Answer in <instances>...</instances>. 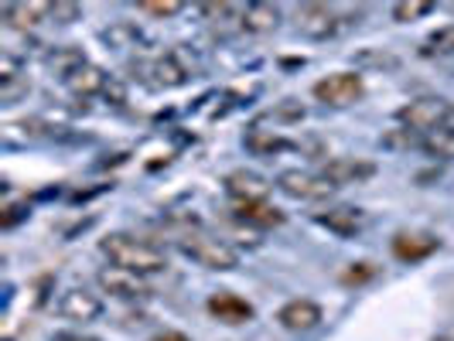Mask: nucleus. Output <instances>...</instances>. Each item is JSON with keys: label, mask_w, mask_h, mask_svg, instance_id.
Returning <instances> with one entry per match:
<instances>
[{"label": "nucleus", "mask_w": 454, "mask_h": 341, "mask_svg": "<svg viewBox=\"0 0 454 341\" xmlns=\"http://www.w3.org/2000/svg\"><path fill=\"white\" fill-rule=\"evenodd\" d=\"M99 252H103L114 267L134 270V273H140V276H154V273L168 270V252L160 250L158 243L140 239L134 232H110V236L99 243Z\"/></svg>", "instance_id": "nucleus-1"}, {"label": "nucleus", "mask_w": 454, "mask_h": 341, "mask_svg": "<svg viewBox=\"0 0 454 341\" xmlns=\"http://www.w3.org/2000/svg\"><path fill=\"white\" fill-rule=\"evenodd\" d=\"M178 250L195 260L199 267L205 270H215V273H229L239 267V250L223 239V236H212V232H202V229H188L178 236Z\"/></svg>", "instance_id": "nucleus-2"}, {"label": "nucleus", "mask_w": 454, "mask_h": 341, "mask_svg": "<svg viewBox=\"0 0 454 341\" xmlns=\"http://www.w3.org/2000/svg\"><path fill=\"white\" fill-rule=\"evenodd\" d=\"M134 72H140V79L151 89H178L195 75V66L184 58L182 48H171L164 55H154L151 62H137Z\"/></svg>", "instance_id": "nucleus-3"}, {"label": "nucleus", "mask_w": 454, "mask_h": 341, "mask_svg": "<svg viewBox=\"0 0 454 341\" xmlns=\"http://www.w3.org/2000/svg\"><path fill=\"white\" fill-rule=\"evenodd\" d=\"M396 120L403 123V130H417V134H434V130H441V127H448L454 120V103L448 99H441V96H420V99H413L407 103Z\"/></svg>", "instance_id": "nucleus-4"}, {"label": "nucleus", "mask_w": 454, "mask_h": 341, "mask_svg": "<svg viewBox=\"0 0 454 341\" xmlns=\"http://www.w3.org/2000/svg\"><path fill=\"white\" fill-rule=\"evenodd\" d=\"M311 96L318 99L321 106L345 110V106L359 103V99L365 96V82L359 72H332V75H325L321 82H315Z\"/></svg>", "instance_id": "nucleus-5"}, {"label": "nucleus", "mask_w": 454, "mask_h": 341, "mask_svg": "<svg viewBox=\"0 0 454 341\" xmlns=\"http://www.w3.org/2000/svg\"><path fill=\"white\" fill-rule=\"evenodd\" d=\"M294 31L308 42H328L341 31V18L328 4H301L294 11Z\"/></svg>", "instance_id": "nucleus-6"}, {"label": "nucleus", "mask_w": 454, "mask_h": 341, "mask_svg": "<svg viewBox=\"0 0 454 341\" xmlns=\"http://www.w3.org/2000/svg\"><path fill=\"white\" fill-rule=\"evenodd\" d=\"M277 188L294 198V202H325L335 195V184L328 178H321V171H301V167H291V171H280L277 174Z\"/></svg>", "instance_id": "nucleus-7"}, {"label": "nucleus", "mask_w": 454, "mask_h": 341, "mask_svg": "<svg viewBox=\"0 0 454 341\" xmlns=\"http://www.w3.org/2000/svg\"><path fill=\"white\" fill-rule=\"evenodd\" d=\"M96 283H99L103 294H110L114 300H127V304L147 300V297L154 294L151 283H147V276H140L134 270H123V267H114V263L96 273Z\"/></svg>", "instance_id": "nucleus-8"}, {"label": "nucleus", "mask_w": 454, "mask_h": 341, "mask_svg": "<svg viewBox=\"0 0 454 341\" xmlns=\"http://www.w3.org/2000/svg\"><path fill=\"white\" fill-rule=\"evenodd\" d=\"M59 318L75 321V324H92L103 318V297L92 294L90 287H68L59 297Z\"/></svg>", "instance_id": "nucleus-9"}, {"label": "nucleus", "mask_w": 454, "mask_h": 341, "mask_svg": "<svg viewBox=\"0 0 454 341\" xmlns=\"http://www.w3.org/2000/svg\"><path fill=\"white\" fill-rule=\"evenodd\" d=\"M208 314L226 328H239V324H250L256 318V307L247 297L232 294V291H219V294L208 297Z\"/></svg>", "instance_id": "nucleus-10"}, {"label": "nucleus", "mask_w": 454, "mask_h": 341, "mask_svg": "<svg viewBox=\"0 0 454 341\" xmlns=\"http://www.w3.org/2000/svg\"><path fill=\"white\" fill-rule=\"evenodd\" d=\"M277 321H280L284 331L304 335V331H315L321 321H325V311H321V304L308 300V297H294V300H287V304L277 311Z\"/></svg>", "instance_id": "nucleus-11"}, {"label": "nucleus", "mask_w": 454, "mask_h": 341, "mask_svg": "<svg viewBox=\"0 0 454 341\" xmlns=\"http://www.w3.org/2000/svg\"><path fill=\"white\" fill-rule=\"evenodd\" d=\"M321 178H328L335 188L363 184V182H369V178H376V164L363 158H332L321 164Z\"/></svg>", "instance_id": "nucleus-12"}, {"label": "nucleus", "mask_w": 454, "mask_h": 341, "mask_svg": "<svg viewBox=\"0 0 454 341\" xmlns=\"http://www.w3.org/2000/svg\"><path fill=\"white\" fill-rule=\"evenodd\" d=\"M389 250L400 263H420V260H427L441 250V239L434 232H396Z\"/></svg>", "instance_id": "nucleus-13"}, {"label": "nucleus", "mask_w": 454, "mask_h": 341, "mask_svg": "<svg viewBox=\"0 0 454 341\" xmlns=\"http://www.w3.org/2000/svg\"><path fill=\"white\" fill-rule=\"evenodd\" d=\"M315 222L318 226H325L328 232H335V236H356V232H363L365 229V212L363 208H356V205H335V208H325V212H318L315 215Z\"/></svg>", "instance_id": "nucleus-14"}, {"label": "nucleus", "mask_w": 454, "mask_h": 341, "mask_svg": "<svg viewBox=\"0 0 454 341\" xmlns=\"http://www.w3.org/2000/svg\"><path fill=\"white\" fill-rule=\"evenodd\" d=\"M86 66H90L86 51H82V48H75V45H59L45 55V68L51 72V79H59V82H66V86Z\"/></svg>", "instance_id": "nucleus-15"}, {"label": "nucleus", "mask_w": 454, "mask_h": 341, "mask_svg": "<svg viewBox=\"0 0 454 341\" xmlns=\"http://www.w3.org/2000/svg\"><path fill=\"white\" fill-rule=\"evenodd\" d=\"M226 191L232 202H263L267 198V191H270V184L263 174H256V171H247V167H239V171H229L226 174Z\"/></svg>", "instance_id": "nucleus-16"}, {"label": "nucleus", "mask_w": 454, "mask_h": 341, "mask_svg": "<svg viewBox=\"0 0 454 341\" xmlns=\"http://www.w3.org/2000/svg\"><path fill=\"white\" fill-rule=\"evenodd\" d=\"M232 219L236 222H243V226H253V229H277L284 226V212L277 208V205H270L267 198L263 202H232Z\"/></svg>", "instance_id": "nucleus-17"}, {"label": "nucleus", "mask_w": 454, "mask_h": 341, "mask_svg": "<svg viewBox=\"0 0 454 341\" xmlns=\"http://www.w3.org/2000/svg\"><path fill=\"white\" fill-rule=\"evenodd\" d=\"M284 21V11L277 4H247L239 14V31L247 35H273Z\"/></svg>", "instance_id": "nucleus-18"}, {"label": "nucleus", "mask_w": 454, "mask_h": 341, "mask_svg": "<svg viewBox=\"0 0 454 341\" xmlns=\"http://www.w3.org/2000/svg\"><path fill=\"white\" fill-rule=\"evenodd\" d=\"M4 21L11 24V27H38V24H51V4L45 0H31V4H4Z\"/></svg>", "instance_id": "nucleus-19"}, {"label": "nucleus", "mask_w": 454, "mask_h": 341, "mask_svg": "<svg viewBox=\"0 0 454 341\" xmlns=\"http://www.w3.org/2000/svg\"><path fill=\"white\" fill-rule=\"evenodd\" d=\"M114 82V75L110 72H103L99 66H86L72 82H68V89L75 92V96H82V99H90V96H99L103 99V92H106V86Z\"/></svg>", "instance_id": "nucleus-20"}, {"label": "nucleus", "mask_w": 454, "mask_h": 341, "mask_svg": "<svg viewBox=\"0 0 454 341\" xmlns=\"http://www.w3.org/2000/svg\"><path fill=\"white\" fill-rule=\"evenodd\" d=\"M420 151L434 160H454V123L448 127H441V130H434L420 140Z\"/></svg>", "instance_id": "nucleus-21"}, {"label": "nucleus", "mask_w": 454, "mask_h": 341, "mask_svg": "<svg viewBox=\"0 0 454 341\" xmlns=\"http://www.w3.org/2000/svg\"><path fill=\"white\" fill-rule=\"evenodd\" d=\"M243 143H247V151L260 154V158H270V154H277V151H284V147H287V140H284V136H277L273 130H260V127H253L250 134L243 136Z\"/></svg>", "instance_id": "nucleus-22"}, {"label": "nucleus", "mask_w": 454, "mask_h": 341, "mask_svg": "<svg viewBox=\"0 0 454 341\" xmlns=\"http://www.w3.org/2000/svg\"><path fill=\"white\" fill-rule=\"evenodd\" d=\"M103 42L110 48H137L140 45V31H137V24H130V21H116L103 31Z\"/></svg>", "instance_id": "nucleus-23"}, {"label": "nucleus", "mask_w": 454, "mask_h": 341, "mask_svg": "<svg viewBox=\"0 0 454 341\" xmlns=\"http://www.w3.org/2000/svg\"><path fill=\"white\" fill-rule=\"evenodd\" d=\"M431 11H434L431 0H400V4H393V21L396 24L420 21V18H427Z\"/></svg>", "instance_id": "nucleus-24"}, {"label": "nucleus", "mask_w": 454, "mask_h": 341, "mask_svg": "<svg viewBox=\"0 0 454 341\" xmlns=\"http://www.w3.org/2000/svg\"><path fill=\"white\" fill-rule=\"evenodd\" d=\"M27 75H24V62L21 55H14L11 48H4L0 51V89L4 86H14V82H24Z\"/></svg>", "instance_id": "nucleus-25"}, {"label": "nucleus", "mask_w": 454, "mask_h": 341, "mask_svg": "<svg viewBox=\"0 0 454 341\" xmlns=\"http://www.w3.org/2000/svg\"><path fill=\"white\" fill-rule=\"evenodd\" d=\"M380 276V267L376 263H369V260H363V263H348L345 270H341V283L345 287H363V283H369V280H376Z\"/></svg>", "instance_id": "nucleus-26"}, {"label": "nucleus", "mask_w": 454, "mask_h": 341, "mask_svg": "<svg viewBox=\"0 0 454 341\" xmlns=\"http://www.w3.org/2000/svg\"><path fill=\"white\" fill-rule=\"evenodd\" d=\"M297 123V120H304V106L301 103H294V99H284L280 106H273V110H267V113L260 116L256 123Z\"/></svg>", "instance_id": "nucleus-27"}, {"label": "nucleus", "mask_w": 454, "mask_h": 341, "mask_svg": "<svg viewBox=\"0 0 454 341\" xmlns=\"http://www.w3.org/2000/svg\"><path fill=\"white\" fill-rule=\"evenodd\" d=\"M199 14H202L205 21H212V24H219V21H236V24H239L243 7H239V4H202V7H199Z\"/></svg>", "instance_id": "nucleus-28"}, {"label": "nucleus", "mask_w": 454, "mask_h": 341, "mask_svg": "<svg viewBox=\"0 0 454 341\" xmlns=\"http://www.w3.org/2000/svg\"><path fill=\"white\" fill-rule=\"evenodd\" d=\"M137 11L140 14H151V18H175V14L184 11V4L182 0H140Z\"/></svg>", "instance_id": "nucleus-29"}, {"label": "nucleus", "mask_w": 454, "mask_h": 341, "mask_svg": "<svg viewBox=\"0 0 454 341\" xmlns=\"http://www.w3.org/2000/svg\"><path fill=\"white\" fill-rule=\"evenodd\" d=\"M427 51L431 55H451L454 58V24H444L437 27L431 38H427Z\"/></svg>", "instance_id": "nucleus-30"}, {"label": "nucleus", "mask_w": 454, "mask_h": 341, "mask_svg": "<svg viewBox=\"0 0 454 341\" xmlns=\"http://www.w3.org/2000/svg\"><path fill=\"white\" fill-rule=\"evenodd\" d=\"M79 18H82L79 4H68V0H55L51 4V24H75Z\"/></svg>", "instance_id": "nucleus-31"}, {"label": "nucleus", "mask_w": 454, "mask_h": 341, "mask_svg": "<svg viewBox=\"0 0 454 341\" xmlns=\"http://www.w3.org/2000/svg\"><path fill=\"white\" fill-rule=\"evenodd\" d=\"M27 215H31V208H27V202H11V205H4L0 226H4V229H14L18 222H24Z\"/></svg>", "instance_id": "nucleus-32"}, {"label": "nucleus", "mask_w": 454, "mask_h": 341, "mask_svg": "<svg viewBox=\"0 0 454 341\" xmlns=\"http://www.w3.org/2000/svg\"><path fill=\"white\" fill-rule=\"evenodd\" d=\"M147 341H192L184 331H158V335H151Z\"/></svg>", "instance_id": "nucleus-33"}, {"label": "nucleus", "mask_w": 454, "mask_h": 341, "mask_svg": "<svg viewBox=\"0 0 454 341\" xmlns=\"http://www.w3.org/2000/svg\"><path fill=\"white\" fill-rule=\"evenodd\" d=\"M55 341H103V338H96V335H82V331H68V335H59Z\"/></svg>", "instance_id": "nucleus-34"}]
</instances>
